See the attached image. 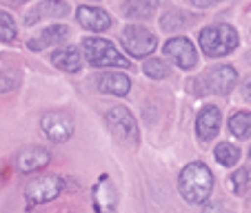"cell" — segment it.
<instances>
[{
    "mask_svg": "<svg viewBox=\"0 0 251 213\" xmlns=\"http://www.w3.org/2000/svg\"><path fill=\"white\" fill-rule=\"evenodd\" d=\"M180 195L189 204H202L211 195L213 189V175L207 165L202 162H189L180 171V180H178Z\"/></svg>",
    "mask_w": 251,
    "mask_h": 213,
    "instance_id": "cell-1",
    "label": "cell"
},
{
    "mask_svg": "<svg viewBox=\"0 0 251 213\" xmlns=\"http://www.w3.org/2000/svg\"><path fill=\"white\" fill-rule=\"evenodd\" d=\"M198 40H200V49H202L209 58L229 56V53L238 47V33H236V29L227 23H220V24L202 29Z\"/></svg>",
    "mask_w": 251,
    "mask_h": 213,
    "instance_id": "cell-2",
    "label": "cell"
},
{
    "mask_svg": "<svg viewBox=\"0 0 251 213\" xmlns=\"http://www.w3.org/2000/svg\"><path fill=\"white\" fill-rule=\"evenodd\" d=\"M87 53V60L94 67H125L129 69V60L120 56V51L104 38H85L82 43Z\"/></svg>",
    "mask_w": 251,
    "mask_h": 213,
    "instance_id": "cell-3",
    "label": "cell"
},
{
    "mask_svg": "<svg viewBox=\"0 0 251 213\" xmlns=\"http://www.w3.org/2000/svg\"><path fill=\"white\" fill-rule=\"evenodd\" d=\"M123 45L131 56L136 58H145L158 47V40L151 31H147L145 27H138V24H129L123 31Z\"/></svg>",
    "mask_w": 251,
    "mask_h": 213,
    "instance_id": "cell-4",
    "label": "cell"
},
{
    "mask_svg": "<svg viewBox=\"0 0 251 213\" xmlns=\"http://www.w3.org/2000/svg\"><path fill=\"white\" fill-rule=\"evenodd\" d=\"M40 129L53 142H65L74 133V118L67 111H47L40 118Z\"/></svg>",
    "mask_w": 251,
    "mask_h": 213,
    "instance_id": "cell-5",
    "label": "cell"
},
{
    "mask_svg": "<svg viewBox=\"0 0 251 213\" xmlns=\"http://www.w3.org/2000/svg\"><path fill=\"white\" fill-rule=\"evenodd\" d=\"M107 118V124L111 127V131L125 142H138V127L133 116L129 114L125 107L116 104V107H109V111L104 114Z\"/></svg>",
    "mask_w": 251,
    "mask_h": 213,
    "instance_id": "cell-6",
    "label": "cell"
},
{
    "mask_svg": "<svg viewBox=\"0 0 251 213\" xmlns=\"http://www.w3.org/2000/svg\"><path fill=\"white\" fill-rule=\"evenodd\" d=\"M62 191V180L56 178V175H45V178H38V180H31L25 189L27 193L29 202L33 204H45V202H51L60 195Z\"/></svg>",
    "mask_w": 251,
    "mask_h": 213,
    "instance_id": "cell-7",
    "label": "cell"
},
{
    "mask_svg": "<svg viewBox=\"0 0 251 213\" xmlns=\"http://www.w3.org/2000/svg\"><path fill=\"white\" fill-rule=\"evenodd\" d=\"M162 51H165V56H169L176 65L180 67V69H191V67H196V60H198L196 47L191 45L189 38H171L169 43H165Z\"/></svg>",
    "mask_w": 251,
    "mask_h": 213,
    "instance_id": "cell-8",
    "label": "cell"
},
{
    "mask_svg": "<svg viewBox=\"0 0 251 213\" xmlns=\"http://www.w3.org/2000/svg\"><path fill=\"white\" fill-rule=\"evenodd\" d=\"M204 82H207L209 91L220 94V95H227L238 82V71L233 69V67H229V65H220V67H216V69L207 71Z\"/></svg>",
    "mask_w": 251,
    "mask_h": 213,
    "instance_id": "cell-9",
    "label": "cell"
},
{
    "mask_svg": "<svg viewBox=\"0 0 251 213\" xmlns=\"http://www.w3.org/2000/svg\"><path fill=\"white\" fill-rule=\"evenodd\" d=\"M51 162V153L43 147H25L16 158V166L20 173H33L40 171Z\"/></svg>",
    "mask_w": 251,
    "mask_h": 213,
    "instance_id": "cell-10",
    "label": "cell"
},
{
    "mask_svg": "<svg viewBox=\"0 0 251 213\" xmlns=\"http://www.w3.org/2000/svg\"><path fill=\"white\" fill-rule=\"evenodd\" d=\"M220 131V109L218 107H204L198 114V120H196V136L202 142H209L216 138V133Z\"/></svg>",
    "mask_w": 251,
    "mask_h": 213,
    "instance_id": "cell-11",
    "label": "cell"
},
{
    "mask_svg": "<svg viewBox=\"0 0 251 213\" xmlns=\"http://www.w3.org/2000/svg\"><path fill=\"white\" fill-rule=\"evenodd\" d=\"M67 11H69V7H67L65 2H60V0H43V2L33 5L31 9L27 11V16H25V24H27V27H31V24H36L38 20L65 16Z\"/></svg>",
    "mask_w": 251,
    "mask_h": 213,
    "instance_id": "cell-12",
    "label": "cell"
},
{
    "mask_svg": "<svg viewBox=\"0 0 251 213\" xmlns=\"http://www.w3.org/2000/svg\"><path fill=\"white\" fill-rule=\"evenodd\" d=\"M78 20H80V24L85 29H89V31H107V29L111 27V16L107 14V11L98 9V7H78Z\"/></svg>",
    "mask_w": 251,
    "mask_h": 213,
    "instance_id": "cell-13",
    "label": "cell"
},
{
    "mask_svg": "<svg viewBox=\"0 0 251 213\" xmlns=\"http://www.w3.org/2000/svg\"><path fill=\"white\" fill-rule=\"evenodd\" d=\"M94 207H96V213H114L116 211V189L107 175H102L100 182L94 187Z\"/></svg>",
    "mask_w": 251,
    "mask_h": 213,
    "instance_id": "cell-14",
    "label": "cell"
},
{
    "mask_svg": "<svg viewBox=\"0 0 251 213\" xmlns=\"http://www.w3.org/2000/svg\"><path fill=\"white\" fill-rule=\"evenodd\" d=\"M98 89L111 95H127L131 89V80L125 73H104L98 78Z\"/></svg>",
    "mask_w": 251,
    "mask_h": 213,
    "instance_id": "cell-15",
    "label": "cell"
},
{
    "mask_svg": "<svg viewBox=\"0 0 251 213\" xmlns=\"http://www.w3.org/2000/svg\"><path fill=\"white\" fill-rule=\"evenodd\" d=\"M67 36H69V29H67L65 24H53V27L45 29L38 38L29 40V49H31V51H43L45 47H51V45L60 43V40H65Z\"/></svg>",
    "mask_w": 251,
    "mask_h": 213,
    "instance_id": "cell-16",
    "label": "cell"
},
{
    "mask_svg": "<svg viewBox=\"0 0 251 213\" xmlns=\"http://www.w3.org/2000/svg\"><path fill=\"white\" fill-rule=\"evenodd\" d=\"M123 14L133 20H145L151 18L158 9V0H127L123 7Z\"/></svg>",
    "mask_w": 251,
    "mask_h": 213,
    "instance_id": "cell-17",
    "label": "cell"
},
{
    "mask_svg": "<svg viewBox=\"0 0 251 213\" xmlns=\"http://www.w3.org/2000/svg\"><path fill=\"white\" fill-rule=\"evenodd\" d=\"M51 62L58 67V69L69 71V73H74V71H78L82 67V58H80V53H78L76 47L58 49V51L51 56Z\"/></svg>",
    "mask_w": 251,
    "mask_h": 213,
    "instance_id": "cell-18",
    "label": "cell"
},
{
    "mask_svg": "<svg viewBox=\"0 0 251 213\" xmlns=\"http://www.w3.org/2000/svg\"><path fill=\"white\" fill-rule=\"evenodd\" d=\"M229 131L236 138H249L251 136V114L249 111H238L229 120Z\"/></svg>",
    "mask_w": 251,
    "mask_h": 213,
    "instance_id": "cell-19",
    "label": "cell"
},
{
    "mask_svg": "<svg viewBox=\"0 0 251 213\" xmlns=\"http://www.w3.org/2000/svg\"><path fill=\"white\" fill-rule=\"evenodd\" d=\"M213 153H216V160H218L223 166H233L238 160H240V149L229 144V142H220Z\"/></svg>",
    "mask_w": 251,
    "mask_h": 213,
    "instance_id": "cell-20",
    "label": "cell"
},
{
    "mask_svg": "<svg viewBox=\"0 0 251 213\" xmlns=\"http://www.w3.org/2000/svg\"><path fill=\"white\" fill-rule=\"evenodd\" d=\"M185 24H187V16L182 14V11H176V9L167 11L160 20V27L165 29V31H178V29H182Z\"/></svg>",
    "mask_w": 251,
    "mask_h": 213,
    "instance_id": "cell-21",
    "label": "cell"
},
{
    "mask_svg": "<svg viewBox=\"0 0 251 213\" xmlns=\"http://www.w3.org/2000/svg\"><path fill=\"white\" fill-rule=\"evenodd\" d=\"M16 33H18V29H16L14 18L7 11H0V40L2 43H11L16 38Z\"/></svg>",
    "mask_w": 251,
    "mask_h": 213,
    "instance_id": "cell-22",
    "label": "cell"
},
{
    "mask_svg": "<svg viewBox=\"0 0 251 213\" xmlns=\"http://www.w3.org/2000/svg\"><path fill=\"white\" fill-rule=\"evenodd\" d=\"M145 73H147L149 78H153V80H162V78L169 76V67L162 60H158V58H149V60L145 62Z\"/></svg>",
    "mask_w": 251,
    "mask_h": 213,
    "instance_id": "cell-23",
    "label": "cell"
},
{
    "mask_svg": "<svg viewBox=\"0 0 251 213\" xmlns=\"http://www.w3.org/2000/svg\"><path fill=\"white\" fill-rule=\"evenodd\" d=\"M249 187H251V171L249 169H238L236 173H233V178H231L233 193L242 195L247 189H249Z\"/></svg>",
    "mask_w": 251,
    "mask_h": 213,
    "instance_id": "cell-24",
    "label": "cell"
},
{
    "mask_svg": "<svg viewBox=\"0 0 251 213\" xmlns=\"http://www.w3.org/2000/svg\"><path fill=\"white\" fill-rule=\"evenodd\" d=\"M20 85V73L14 69L0 71V94H9Z\"/></svg>",
    "mask_w": 251,
    "mask_h": 213,
    "instance_id": "cell-25",
    "label": "cell"
},
{
    "mask_svg": "<svg viewBox=\"0 0 251 213\" xmlns=\"http://www.w3.org/2000/svg\"><path fill=\"white\" fill-rule=\"evenodd\" d=\"M202 213H229V209L223 202H211L202 209Z\"/></svg>",
    "mask_w": 251,
    "mask_h": 213,
    "instance_id": "cell-26",
    "label": "cell"
},
{
    "mask_svg": "<svg viewBox=\"0 0 251 213\" xmlns=\"http://www.w3.org/2000/svg\"><path fill=\"white\" fill-rule=\"evenodd\" d=\"M196 7H200V9H207V7L216 5V2H223V0H191Z\"/></svg>",
    "mask_w": 251,
    "mask_h": 213,
    "instance_id": "cell-27",
    "label": "cell"
},
{
    "mask_svg": "<svg viewBox=\"0 0 251 213\" xmlns=\"http://www.w3.org/2000/svg\"><path fill=\"white\" fill-rule=\"evenodd\" d=\"M242 95H245V100H249L251 102V76L242 82Z\"/></svg>",
    "mask_w": 251,
    "mask_h": 213,
    "instance_id": "cell-28",
    "label": "cell"
},
{
    "mask_svg": "<svg viewBox=\"0 0 251 213\" xmlns=\"http://www.w3.org/2000/svg\"><path fill=\"white\" fill-rule=\"evenodd\" d=\"M249 158H251V149H249Z\"/></svg>",
    "mask_w": 251,
    "mask_h": 213,
    "instance_id": "cell-29",
    "label": "cell"
},
{
    "mask_svg": "<svg viewBox=\"0 0 251 213\" xmlns=\"http://www.w3.org/2000/svg\"><path fill=\"white\" fill-rule=\"evenodd\" d=\"M62 213H71V211H62Z\"/></svg>",
    "mask_w": 251,
    "mask_h": 213,
    "instance_id": "cell-30",
    "label": "cell"
},
{
    "mask_svg": "<svg viewBox=\"0 0 251 213\" xmlns=\"http://www.w3.org/2000/svg\"><path fill=\"white\" fill-rule=\"evenodd\" d=\"M249 60H251V53H249Z\"/></svg>",
    "mask_w": 251,
    "mask_h": 213,
    "instance_id": "cell-31",
    "label": "cell"
},
{
    "mask_svg": "<svg viewBox=\"0 0 251 213\" xmlns=\"http://www.w3.org/2000/svg\"><path fill=\"white\" fill-rule=\"evenodd\" d=\"M94 2H98V0H94Z\"/></svg>",
    "mask_w": 251,
    "mask_h": 213,
    "instance_id": "cell-32",
    "label": "cell"
}]
</instances>
